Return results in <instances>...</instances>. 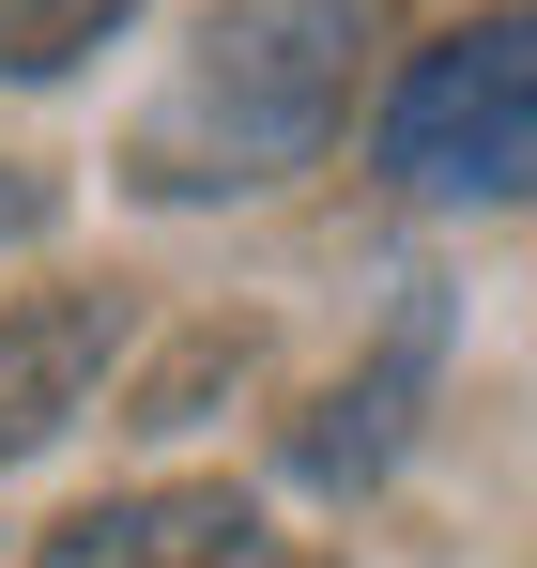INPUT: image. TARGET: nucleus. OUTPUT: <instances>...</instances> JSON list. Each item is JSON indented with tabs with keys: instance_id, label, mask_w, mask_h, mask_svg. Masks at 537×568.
Here are the masks:
<instances>
[{
	"instance_id": "obj_6",
	"label": "nucleus",
	"mask_w": 537,
	"mask_h": 568,
	"mask_svg": "<svg viewBox=\"0 0 537 568\" xmlns=\"http://www.w3.org/2000/svg\"><path fill=\"white\" fill-rule=\"evenodd\" d=\"M139 0H0V78H62L78 47H108Z\"/></svg>"
},
{
	"instance_id": "obj_1",
	"label": "nucleus",
	"mask_w": 537,
	"mask_h": 568,
	"mask_svg": "<svg viewBox=\"0 0 537 568\" xmlns=\"http://www.w3.org/2000/svg\"><path fill=\"white\" fill-rule=\"evenodd\" d=\"M384 31V0H231L170 62V93L123 123V185L139 200H231L307 170L354 123V62Z\"/></svg>"
},
{
	"instance_id": "obj_4",
	"label": "nucleus",
	"mask_w": 537,
	"mask_h": 568,
	"mask_svg": "<svg viewBox=\"0 0 537 568\" xmlns=\"http://www.w3.org/2000/svg\"><path fill=\"white\" fill-rule=\"evenodd\" d=\"M430 338H446V307L415 292V307H399V338H384V354H368V369L338 384L307 430H292V476H307V491H368V476L399 462V430H415V384H430Z\"/></svg>"
},
{
	"instance_id": "obj_2",
	"label": "nucleus",
	"mask_w": 537,
	"mask_h": 568,
	"mask_svg": "<svg viewBox=\"0 0 537 568\" xmlns=\"http://www.w3.org/2000/svg\"><path fill=\"white\" fill-rule=\"evenodd\" d=\"M368 154L415 200H537V0L460 16L446 47H415Z\"/></svg>"
},
{
	"instance_id": "obj_7",
	"label": "nucleus",
	"mask_w": 537,
	"mask_h": 568,
	"mask_svg": "<svg viewBox=\"0 0 537 568\" xmlns=\"http://www.w3.org/2000/svg\"><path fill=\"white\" fill-rule=\"evenodd\" d=\"M16 231H47V170H16V154H0V246H16Z\"/></svg>"
},
{
	"instance_id": "obj_3",
	"label": "nucleus",
	"mask_w": 537,
	"mask_h": 568,
	"mask_svg": "<svg viewBox=\"0 0 537 568\" xmlns=\"http://www.w3.org/2000/svg\"><path fill=\"white\" fill-rule=\"evenodd\" d=\"M123 354V307L108 292H31V307H0V462H31L62 415H78L92 384Z\"/></svg>"
},
{
	"instance_id": "obj_5",
	"label": "nucleus",
	"mask_w": 537,
	"mask_h": 568,
	"mask_svg": "<svg viewBox=\"0 0 537 568\" xmlns=\"http://www.w3.org/2000/svg\"><path fill=\"white\" fill-rule=\"evenodd\" d=\"M31 568H246V507L231 491H108L78 523H47Z\"/></svg>"
}]
</instances>
